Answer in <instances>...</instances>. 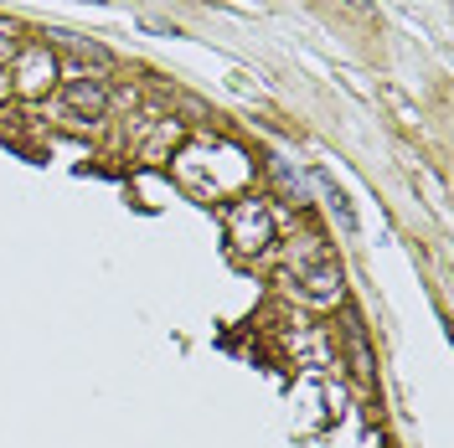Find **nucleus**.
Instances as JSON below:
<instances>
[{"mask_svg": "<svg viewBox=\"0 0 454 448\" xmlns=\"http://www.w3.org/2000/svg\"><path fill=\"white\" fill-rule=\"evenodd\" d=\"M223 227H227V243H232L238 258H258V252H269V243H274V212L258 197L232 201L223 212Z\"/></svg>", "mask_w": 454, "mask_h": 448, "instance_id": "1", "label": "nucleus"}, {"mask_svg": "<svg viewBox=\"0 0 454 448\" xmlns=\"http://www.w3.org/2000/svg\"><path fill=\"white\" fill-rule=\"evenodd\" d=\"M289 274H294V283L305 289V299H315V305H331V299L340 294V268H336V258L320 248L315 237H305L300 258H289Z\"/></svg>", "mask_w": 454, "mask_h": 448, "instance_id": "2", "label": "nucleus"}, {"mask_svg": "<svg viewBox=\"0 0 454 448\" xmlns=\"http://www.w3.org/2000/svg\"><path fill=\"white\" fill-rule=\"evenodd\" d=\"M109 109V88L98 83V78H73V83L62 88V119H73V124H98Z\"/></svg>", "mask_w": 454, "mask_h": 448, "instance_id": "3", "label": "nucleus"}, {"mask_svg": "<svg viewBox=\"0 0 454 448\" xmlns=\"http://www.w3.org/2000/svg\"><path fill=\"white\" fill-rule=\"evenodd\" d=\"M57 83V57L36 42V47H21L16 52V88L27 93V98H36V93H47V88Z\"/></svg>", "mask_w": 454, "mask_h": 448, "instance_id": "4", "label": "nucleus"}, {"mask_svg": "<svg viewBox=\"0 0 454 448\" xmlns=\"http://www.w3.org/2000/svg\"><path fill=\"white\" fill-rule=\"evenodd\" d=\"M320 186H325V197H331V212H336L340 232H356V212H351V201H346V191H340L331 175H320Z\"/></svg>", "mask_w": 454, "mask_h": 448, "instance_id": "5", "label": "nucleus"}, {"mask_svg": "<svg viewBox=\"0 0 454 448\" xmlns=\"http://www.w3.org/2000/svg\"><path fill=\"white\" fill-rule=\"evenodd\" d=\"M16 52H21L16 31H11V27H0V67H5V62H16Z\"/></svg>", "mask_w": 454, "mask_h": 448, "instance_id": "6", "label": "nucleus"}, {"mask_svg": "<svg viewBox=\"0 0 454 448\" xmlns=\"http://www.w3.org/2000/svg\"><path fill=\"white\" fill-rule=\"evenodd\" d=\"M351 361H356V371H362V376L372 371V356H367V345H362V336H351Z\"/></svg>", "mask_w": 454, "mask_h": 448, "instance_id": "7", "label": "nucleus"}, {"mask_svg": "<svg viewBox=\"0 0 454 448\" xmlns=\"http://www.w3.org/2000/svg\"><path fill=\"white\" fill-rule=\"evenodd\" d=\"M346 5H351V11H367V0H346Z\"/></svg>", "mask_w": 454, "mask_h": 448, "instance_id": "8", "label": "nucleus"}, {"mask_svg": "<svg viewBox=\"0 0 454 448\" xmlns=\"http://www.w3.org/2000/svg\"><path fill=\"white\" fill-rule=\"evenodd\" d=\"M5 88H11V83H5V78H0V93H5Z\"/></svg>", "mask_w": 454, "mask_h": 448, "instance_id": "9", "label": "nucleus"}]
</instances>
